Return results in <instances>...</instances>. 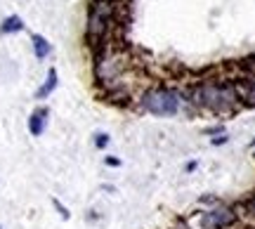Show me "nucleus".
Returning a JSON list of instances; mask_svg holds the SVG:
<instances>
[{
    "label": "nucleus",
    "mask_w": 255,
    "mask_h": 229,
    "mask_svg": "<svg viewBox=\"0 0 255 229\" xmlns=\"http://www.w3.org/2000/svg\"><path fill=\"white\" fill-rule=\"evenodd\" d=\"M241 69L246 71V74H251L255 78V55H251V57H246L244 62H241Z\"/></svg>",
    "instance_id": "13"
},
{
    "label": "nucleus",
    "mask_w": 255,
    "mask_h": 229,
    "mask_svg": "<svg viewBox=\"0 0 255 229\" xmlns=\"http://www.w3.org/2000/svg\"><path fill=\"white\" fill-rule=\"evenodd\" d=\"M184 104H187V102H184V92L177 90V88H170V85L146 88V90L137 97V107L144 111V114H151V116H158V118L177 116V114L182 111Z\"/></svg>",
    "instance_id": "3"
},
{
    "label": "nucleus",
    "mask_w": 255,
    "mask_h": 229,
    "mask_svg": "<svg viewBox=\"0 0 255 229\" xmlns=\"http://www.w3.org/2000/svg\"><path fill=\"white\" fill-rule=\"evenodd\" d=\"M109 142H111V137H109V132H95L92 135V144H95V149H100V151H104V149L109 147Z\"/></svg>",
    "instance_id": "10"
},
{
    "label": "nucleus",
    "mask_w": 255,
    "mask_h": 229,
    "mask_svg": "<svg viewBox=\"0 0 255 229\" xmlns=\"http://www.w3.org/2000/svg\"><path fill=\"white\" fill-rule=\"evenodd\" d=\"M196 168H199V161H189V163L184 165V173H194Z\"/></svg>",
    "instance_id": "16"
},
{
    "label": "nucleus",
    "mask_w": 255,
    "mask_h": 229,
    "mask_svg": "<svg viewBox=\"0 0 255 229\" xmlns=\"http://www.w3.org/2000/svg\"><path fill=\"white\" fill-rule=\"evenodd\" d=\"M47 120H50V109L47 107H38L31 111V116L26 120V128L31 132V137H40L47 128Z\"/></svg>",
    "instance_id": "6"
},
{
    "label": "nucleus",
    "mask_w": 255,
    "mask_h": 229,
    "mask_svg": "<svg viewBox=\"0 0 255 229\" xmlns=\"http://www.w3.org/2000/svg\"><path fill=\"white\" fill-rule=\"evenodd\" d=\"M126 69H128V59L123 52L109 47L107 43L102 47H97V52H95V64H92V74H95L97 85L104 88V95L126 90V85H123V74H126Z\"/></svg>",
    "instance_id": "2"
},
{
    "label": "nucleus",
    "mask_w": 255,
    "mask_h": 229,
    "mask_svg": "<svg viewBox=\"0 0 255 229\" xmlns=\"http://www.w3.org/2000/svg\"><path fill=\"white\" fill-rule=\"evenodd\" d=\"M227 142H229L227 135H220V137H213V139H210V144H213V147H220V144H227Z\"/></svg>",
    "instance_id": "15"
},
{
    "label": "nucleus",
    "mask_w": 255,
    "mask_h": 229,
    "mask_svg": "<svg viewBox=\"0 0 255 229\" xmlns=\"http://www.w3.org/2000/svg\"><path fill=\"white\" fill-rule=\"evenodd\" d=\"M0 229H2V227H0Z\"/></svg>",
    "instance_id": "20"
},
{
    "label": "nucleus",
    "mask_w": 255,
    "mask_h": 229,
    "mask_svg": "<svg viewBox=\"0 0 255 229\" xmlns=\"http://www.w3.org/2000/svg\"><path fill=\"white\" fill-rule=\"evenodd\" d=\"M116 21V0H92L85 21V40L92 47H102Z\"/></svg>",
    "instance_id": "4"
},
{
    "label": "nucleus",
    "mask_w": 255,
    "mask_h": 229,
    "mask_svg": "<svg viewBox=\"0 0 255 229\" xmlns=\"http://www.w3.org/2000/svg\"><path fill=\"white\" fill-rule=\"evenodd\" d=\"M241 92L234 83L227 81H201L191 85L184 92V102L191 109L215 114V116H227L241 107Z\"/></svg>",
    "instance_id": "1"
},
{
    "label": "nucleus",
    "mask_w": 255,
    "mask_h": 229,
    "mask_svg": "<svg viewBox=\"0 0 255 229\" xmlns=\"http://www.w3.org/2000/svg\"><path fill=\"white\" fill-rule=\"evenodd\" d=\"M52 206H55V211L59 213V218H62V220H71V211H69L59 199H52Z\"/></svg>",
    "instance_id": "11"
},
{
    "label": "nucleus",
    "mask_w": 255,
    "mask_h": 229,
    "mask_svg": "<svg viewBox=\"0 0 255 229\" xmlns=\"http://www.w3.org/2000/svg\"><path fill=\"white\" fill-rule=\"evenodd\" d=\"M222 132V125H213V128L206 130V135H220Z\"/></svg>",
    "instance_id": "17"
},
{
    "label": "nucleus",
    "mask_w": 255,
    "mask_h": 229,
    "mask_svg": "<svg viewBox=\"0 0 255 229\" xmlns=\"http://www.w3.org/2000/svg\"><path fill=\"white\" fill-rule=\"evenodd\" d=\"M253 158H255V147H253Z\"/></svg>",
    "instance_id": "19"
},
{
    "label": "nucleus",
    "mask_w": 255,
    "mask_h": 229,
    "mask_svg": "<svg viewBox=\"0 0 255 229\" xmlns=\"http://www.w3.org/2000/svg\"><path fill=\"white\" fill-rule=\"evenodd\" d=\"M244 211L248 213V218H253L255 220V189L248 194V199L244 201Z\"/></svg>",
    "instance_id": "12"
},
{
    "label": "nucleus",
    "mask_w": 255,
    "mask_h": 229,
    "mask_svg": "<svg viewBox=\"0 0 255 229\" xmlns=\"http://www.w3.org/2000/svg\"><path fill=\"white\" fill-rule=\"evenodd\" d=\"M31 47H33L36 59H45V57L52 52V45H50L47 38H43L40 33H33V36H31Z\"/></svg>",
    "instance_id": "8"
},
{
    "label": "nucleus",
    "mask_w": 255,
    "mask_h": 229,
    "mask_svg": "<svg viewBox=\"0 0 255 229\" xmlns=\"http://www.w3.org/2000/svg\"><path fill=\"white\" fill-rule=\"evenodd\" d=\"M19 31H24V19L19 17V14H9V17H5V21L0 24V33H5V36L19 33Z\"/></svg>",
    "instance_id": "9"
},
{
    "label": "nucleus",
    "mask_w": 255,
    "mask_h": 229,
    "mask_svg": "<svg viewBox=\"0 0 255 229\" xmlns=\"http://www.w3.org/2000/svg\"><path fill=\"white\" fill-rule=\"evenodd\" d=\"M170 229H194V227H191L187 220H182V222H177V225H175V227H170Z\"/></svg>",
    "instance_id": "18"
},
{
    "label": "nucleus",
    "mask_w": 255,
    "mask_h": 229,
    "mask_svg": "<svg viewBox=\"0 0 255 229\" xmlns=\"http://www.w3.org/2000/svg\"><path fill=\"white\" fill-rule=\"evenodd\" d=\"M104 163L109 165V168H121V163H123V161H121L119 156H104Z\"/></svg>",
    "instance_id": "14"
},
{
    "label": "nucleus",
    "mask_w": 255,
    "mask_h": 229,
    "mask_svg": "<svg viewBox=\"0 0 255 229\" xmlns=\"http://www.w3.org/2000/svg\"><path fill=\"white\" fill-rule=\"evenodd\" d=\"M57 85H59V74H57V69H50L45 76V81H43V85L36 90V100H47V97L57 90Z\"/></svg>",
    "instance_id": "7"
},
{
    "label": "nucleus",
    "mask_w": 255,
    "mask_h": 229,
    "mask_svg": "<svg viewBox=\"0 0 255 229\" xmlns=\"http://www.w3.org/2000/svg\"><path fill=\"white\" fill-rule=\"evenodd\" d=\"M239 218H241L239 208L218 201V203H213V206H208V208H203L196 215V227L199 229H232V227H237Z\"/></svg>",
    "instance_id": "5"
}]
</instances>
